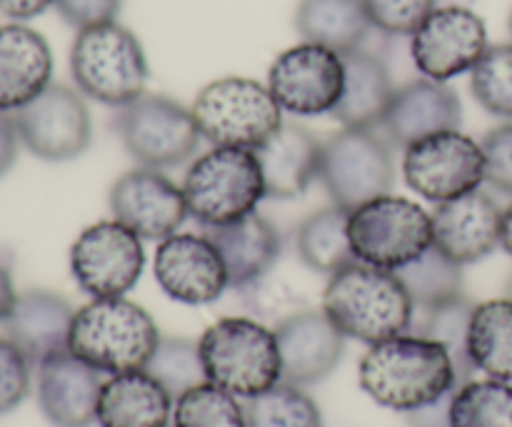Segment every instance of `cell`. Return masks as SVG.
Segmentation results:
<instances>
[{
	"label": "cell",
	"instance_id": "1",
	"mask_svg": "<svg viewBox=\"0 0 512 427\" xmlns=\"http://www.w3.org/2000/svg\"><path fill=\"white\" fill-rule=\"evenodd\" d=\"M358 375L370 400L398 413L423 408L458 388L448 350L413 333L370 345Z\"/></svg>",
	"mask_w": 512,
	"mask_h": 427
},
{
	"label": "cell",
	"instance_id": "2",
	"mask_svg": "<svg viewBox=\"0 0 512 427\" xmlns=\"http://www.w3.org/2000/svg\"><path fill=\"white\" fill-rule=\"evenodd\" d=\"M323 310L345 338L375 345L408 333L415 305L398 273L355 260L330 275Z\"/></svg>",
	"mask_w": 512,
	"mask_h": 427
},
{
	"label": "cell",
	"instance_id": "3",
	"mask_svg": "<svg viewBox=\"0 0 512 427\" xmlns=\"http://www.w3.org/2000/svg\"><path fill=\"white\" fill-rule=\"evenodd\" d=\"M160 330L145 308L125 298H93L75 310L68 350L108 375L145 370Z\"/></svg>",
	"mask_w": 512,
	"mask_h": 427
},
{
	"label": "cell",
	"instance_id": "4",
	"mask_svg": "<svg viewBox=\"0 0 512 427\" xmlns=\"http://www.w3.org/2000/svg\"><path fill=\"white\" fill-rule=\"evenodd\" d=\"M205 380L235 398H255L283 383L275 330L255 318H223L198 340Z\"/></svg>",
	"mask_w": 512,
	"mask_h": 427
},
{
	"label": "cell",
	"instance_id": "5",
	"mask_svg": "<svg viewBox=\"0 0 512 427\" xmlns=\"http://www.w3.org/2000/svg\"><path fill=\"white\" fill-rule=\"evenodd\" d=\"M70 73L83 95L123 108L145 93L150 70L138 35L110 20L78 30L70 48Z\"/></svg>",
	"mask_w": 512,
	"mask_h": 427
},
{
	"label": "cell",
	"instance_id": "6",
	"mask_svg": "<svg viewBox=\"0 0 512 427\" xmlns=\"http://www.w3.org/2000/svg\"><path fill=\"white\" fill-rule=\"evenodd\" d=\"M190 218L203 228L233 223L255 213L265 198V180L255 150L215 145L200 155L183 180Z\"/></svg>",
	"mask_w": 512,
	"mask_h": 427
},
{
	"label": "cell",
	"instance_id": "7",
	"mask_svg": "<svg viewBox=\"0 0 512 427\" xmlns=\"http://www.w3.org/2000/svg\"><path fill=\"white\" fill-rule=\"evenodd\" d=\"M190 110L200 135L223 148L255 150L283 125V108L268 85L238 75L205 85Z\"/></svg>",
	"mask_w": 512,
	"mask_h": 427
},
{
	"label": "cell",
	"instance_id": "8",
	"mask_svg": "<svg viewBox=\"0 0 512 427\" xmlns=\"http://www.w3.org/2000/svg\"><path fill=\"white\" fill-rule=\"evenodd\" d=\"M350 243L360 263L400 270L433 245V215L398 195H380L350 213Z\"/></svg>",
	"mask_w": 512,
	"mask_h": 427
},
{
	"label": "cell",
	"instance_id": "9",
	"mask_svg": "<svg viewBox=\"0 0 512 427\" xmlns=\"http://www.w3.org/2000/svg\"><path fill=\"white\" fill-rule=\"evenodd\" d=\"M320 183L338 208L353 213L368 200L388 195L395 183L393 143L378 128H343L320 153Z\"/></svg>",
	"mask_w": 512,
	"mask_h": 427
},
{
	"label": "cell",
	"instance_id": "10",
	"mask_svg": "<svg viewBox=\"0 0 512 427\" xmlns=\"http://www.w3.org/2000/svg\"><path fill=\"white\" fill-rule=\"evenodd\" d=\"M120 143L143 168H175L198 153L200 130L193 110L165 95H140L113 120Z\"/></svg>",
	"mask_w": 512,
	"mask_h": 427
},
{
	"label": "cell",
	"instance_id": "11",
	"mask_svg": "<svg viewBox=\"0 0 512 427\" xmlns=\"http://www.w3.org/2000/svg\"><path fill=\"white\" fill-rule=\"evenodd\" d=\"M403 178L435 205L473 193L485 183L483 145L460 130L430 135L405 148Z\"/></svg>",
	"mask_w": 512,
	"mask_h": 427
},
{
	"label": "cell",
	"instance_id": "12",
	"mask_svg": "<svg viewBox=\"0 0 512 427\" xmlns=\"http://www.w3.org/2000/svg\"><path fill=\"white\" fill-rule=\"evenodd\" d=\"M20 143L40 160L65 163L88 150L93 120L80 90L50 83L28 105L13 110Z\"/></svg>",
	"mask_w": 512,
	"mask_h": 427
},
{
	"label": "cell",
	"instance_id": "13",
	"mask_svg": "<svg viewBox=\"0 0 512 427\" xmlns=\"http://www.w3.org/2000/svg\"><path fill=\"white\" fill-rule=\"evenodd\" d=\"M143 238L118 220L88 225L70 248L75 283L90 298H125L143 275Z\"/></svg>",
	"mask_w": 512,
	"mask_h": 427
},
{
	"label": "cell",
	"instance_id": "14",
	"mask_svg": "<svg viewBox=\"0 0 512 427\" xmlns=\"http://www.w3.org/2000/svg\"><path fill=\"white\" fill-rule=\"evenodd\" d=\"M343 85V55L318 43H300L283 50L268 73L270 93L280 108L293 115L333 113Z\"/></svg>",
	"mask_w": 512,
	"mask_h": 427
},
{
	"label": "cell",
	"instance_id": "15",
	"mask_svg": "<svg viewBox=\"0 0 512 427\" xmlns=\"http://www.w3.org/2000/svg\"><path fill=\"white\" fill-rule=\"evenodd\" d=\"M488 50V28L475 10L465 5L435 8L413 33L410 53L425 78L450 80L473 70Z\"/></svg>",
	"mask_w": 512,
	"mask_h": 427
},
{
	"label": "cell",
	"instance_id": "16",
	"mask_svg": "<svg viewBox=\"0 0 512 427\" xmlns=\"http://www.w3.org/2000/svg\"><path fill=\"white\" fill-rule=\"evenodd\" d=\"M108 203L113 218L143 240L170 238L188 218L183 188L143 165L115 180Z\"/></svg>",
	"mask_w": 512,
	"mask_h": 427
},
{
	"label": "cell",
	"instance_id": "17",
	"mask_svg": "<svg viewBox=\"0 0 512 427\" xmlns=\"http://www.w3.org/2000/svg\"><path fill=\"white\" fill-rule=\"evenodd\" d=\"M153 270L160 290L183 305H210L230 288L223 258L205 233L165 238L158 245Z\"/></svg>",
	"mask_w": 512,
	"mask_h": 427
},
{
	"label": "cell",
	"instance_id": "18",
	"mask_svg": "<svg viewBox=\"0 0 512 427\" xmlns=\"http://www.w3.org/2000/svg\"><path fill=\"white\" fill-rule=\"evenodd\" d=\"M273 330L278 338L283 383L295 388L323 383L345 355L348 338L335 328L325 310L303 308Z\"/></svg>",
	"mask_w": 512,
	"mask_h": 427
},
{
	"label": "cell",
	"instance_id": "19",
	"mask_svg": "<svg viewBox=\"0 0 512 427\" xmlns=\"http://www.w3.org/2000/svg\"><path fill=\"white\" fill-rule=\"evenodd\" d=\"M503 208L493 195L473 190L438 203L433 213V245L458 265L478 263L500 245Z\"/></svg>",
	"mask_w": 512,
	"mask_h": 427
},
{
	"label": "cell",
	"instance_id": "20",
	"mask_svg": "<svg viewBox=\"0 0 512 427\" xmlns=\"http://www.w3.org/2000/svg\"><path fill=\"white\" fill-rule=\"evenodd\" d=\"M463 123L460 95L443 80L418 78L395 88L393 103L380 128L398 148H410L430 135L458 130Z\"/></svg>",
	"mask_w": 512,
	"mask_h": 427
},
{
	"label": "cell",
	"instance_id": "21",
	"mask_svg": "<svg viewBox=\"0 0 512 427\" xmlns=\"http://www.w3.org/2000/svg\"><path fill=\"white\" fill-rule=\"evenodd\" d=\"M103 373L70 350L38 365V405L55 427H90L98 413Z\"/></svg>",
	"mask_w": 512,
	"mask_h": 427
},
{
	"label": "cell",
	"instance_id": "22",
	"mask_svg": "<svg viewBox=\"0 0 512 427\" xmlns=\"http://www.w3.org/2000/svg\"><path fill=\"white\" fill-rule=\"evenodd\" d=\"M73 318V305L63 295L50 290H25L15 298L13 310L3 323L5 338L18 345L30 365H40L68 350Z\"/></svg>",
	"mask_w": 512,
	"mask_h": 427
},
{
	"label": "cell",
	"instance_id": "23",
	"mask_svg": "<svg viewBox=\"0 0 512 427\" xmlns=\"http://www.w3.org/2000/svg\"><path fill=\"white\" fill-rule=\"evenodd\" d=\"M323 143L308 128L283 123L260 148H255L265 180V198L290 200L303 195L320 178Z\"/></svg>",
	"mask_w": 512,
	"mask_h": 427
},
{
	"label": "cell",
	"instance_id": "24",
	"mask_svg": "<svg viewBox=\"0 0 512 427\" xmlns=\"http://www.w3.org/2000/svg\"><path fill=\"white\" fill-rule=\"evenodd\" d=\"M53 78V53L38 30L20 23L0 25V110L28 105Z\"/></svg>",
	"mask_w": 512,
	"mask_h": 427
},
{
	"label": "cell",
	"instance_id": "25",
	"mask_svg": "<svg viewBox=\"0 0 512 427\" xmlns=\"http://www.w3.org/2000/svg\"><path fill=\"white\" fill-rule=\"evenodd\" d=\"M203 233L218 248L228 270L230 288L235 290L270 275L283 250V240L275 225L258 213H250L233 223L203 228Z\"/></svg>",
	"mask_w": 512,
	"mask_h": 427
},
{
	"label": "cell",
	"instance_id": "26",
	"mask_svg": "<svg viewBox=\"0 0 512 427\" xmlns=\"http://www.w3.org/2000/svg\"><path fill=\"white\" fill-rule=\"evenodd\" d=\"M168 390L145 370L110 375L103 383L95 423L100 427H168L173 420Z\"/></svg>",
	"mask_w": 512,
	"mask_h": 427
},
{
	"label": "cell",
	"instance_id": "27",
	"mask_svg": "<svg viewBox=\"0 0 512 427\" xmlns=\"http://www.w3.org/2000/svg\"><path fill=\"white\" fill-rule=\"evenodd\" d=\"M343 65L345 85L333 118L343 128H380L395 95L388 65L363 48L343 53Z\"/></svg>",
	"mask_w": 512,
	"mask_h": 427
},
{
	"label": "cell",
	"instance_id": "28",
	"mask_svg": "<svg viewBox=\"0 0 512 427\" xmlns=\"http://www.w3.org/2000/svg\"><path fill=\"white\" fill-rule=\"evenodd\" d=\"M295 28L305 43L325 45L343 55L363 45L373 23L363 0H300Z\"/></svg>",
	"mask_w": 512,
	"mask_h": 427
},
{
	"label": "cell",
	"instance_id": "29",
	"mask_svg": "<svg viewBox=\"0 0 512 427\" xmlns=\"http://www.w3.org/2000/svg\"><path fill=\"white\" fill-rule=\"evenodd\" d=\"M348 223L350 213L338 205L318 210L300 223L295 233V250L305 268L313 273L335 275L358 260L350 243Z\"/></svg>",
	"mask_w": 512,
	"mask_h": 427
},
{
	"label": "cell",
	"instance_id": "30",
	"mask_svg": "<svg viewBox=\"0 0 512 427\" xmlns=\"http://www.w3.org/2000/svg\"><path fill=\"white\" fill-rule=\"evenodd\" d=\"M468 350L475 370L512 383V300L475 305L468 330Z\"/></svg>",
	"mask_w": 512,
	"mask_h": 427
},
{
	"label": "cell",
	"instance_id": "31",
	"mask_svg": "<svg viewBox=\"0 0 512 427\" xmlns=\"http://www.w3.org/2000/svg\"><path fill=\"white\" fill-rule=\"evenodd\" d=\"M473 310L475 305L465 295L463 298L450 300V303L435 305V308H415L413 323H410L408 330L413 335H423V338L435 340V343H440L448 350L450 360H453L458 388L470 383L473 375L478 373L468 350V330Z\"/></svg>",
	"mask_w": 512,
	"mask_h": 427
},
{
	"label": "cell",
	"instance_id": "32",
	"mask_svg": "<svg viewBox=\"0 0 512 427\" xmlns=\"http://www.w3.org/2000/svg\"><path fill=\"white\" fill-rule=\"evenodd\" d=\"M395 273L408 290L415 308L420 310L463 298V265L440 253L435 245H430L420 258Z\"/></svg>",
	"mask_w": 512,
	"mask_h": 427
},
{
	"label": "cell",
	"instance_id": "33",
	"mask_svg": "<svg viewBox=\"0 0 512 427\" xmlns=\"http://www.w3.org/2000/svg\"><path fill=\"white\" fill-rule=\"evenodd\" d=\"M453 427H512V385L505 380H470L455 388Z\"/></svg>",
	"mask_w": 512,
	"mask_h": 427
},
{
	"label": "cell",
	"instance_id": "34",
	"mask_svg": "<svg viewBox=\"0 0 512 427\" xmlns=\"http://www.w3.org/2000/svg\"><path fill=\"white\" fill-rule=\"evenodd\" d=\"M248 427H323L318 403L303 388L278 383L245 403Z\"/></svg>",
	"mask_w": 512,
	"mask_h": 427
},
{
	"label": "cell",
	"instance_id": "35",
	"mask_svg": "<svg viewBox=\"0 0 512 427\" xmlns=\"http://www.w3.org/2000/svg\"><path fill=\"white\" fill-rule=\"evenodd\" d=\"M145 373L153 375L173 400H178L180 395L198 388V385L208 383L198 343L188 338H160L153 358L145 365Z\"/></svg>",
	"mask_w": 512,
	"mask_h": 427
},
{
	"label": "cell",
	"instance_id": "36",
	"mask_svg": "<svg viewBox=\"0 0 512 427\" xmlns=\"http://www.w3.org/2000/svg\"><path fill=\"white\" fill-rule=\"evenodd\" d=\"M173 427H248L245 405L228 390L203 383L175 400Z\"/></svg>",
	"mask_w": 512,
	"mask_h": 427
},
{
	"label": "cell",
	"instance_id": "37",
	"mask_svg": "<svg viewBox=\"0 0 512 427\" xmlns=\"http://www.w3.org/2000/svg\"><path fill=\"white\" fill-rule=\"evenodd\" d=\"M470 90L485 113L512 120V43L488 45L470 70Z\"/></svg>",
	"mask_w": 512,
	"mask_h": 427
},
{
	"label": "cell",
	"instance_id": "38",
	"mask_svg": "<svg viewBox=\"0 0 512 427\" xmlns=\"http://www.w3.org/2000/svg\"><path fill=\"white\" fill-rule=\"evenodd\" d=\"M243 295L245 308L250 310L255 320H260L263 325H273L278 328L285 318H290L293 313H298L300 298L288 288L285 283H275L268 275L255 283L245 285V288L238 290Z\"/></svg>",
	"mask_w": 512,
	"mask_h": 427
},
{
	"label": "cell",
	"instance_id": "39",
	"mask_svg": "<svg viewBox=\"0 0 512 427\" xmlns=\"http://www.w3.org/2000/svg\"><path fill=\"white\" fill-rule=\"evenodd\" d=\"M373 28L385 35H413L438 8V0H363Z\"/></svg>",
	"mask_w": 512,
	"mask_h": 427
},
{
	"label": "cell",
	"instance_id": "40",
	"mask_svg": "<svg viewBox=\"0 0 512 427\" xmlns=\"http://www.w3.org/2000/svg\"><path fill=\"white\" fill-rule=\"evenodd\" d=\"M30 393V363L18 345L0 338V415L18 408Z\"/></svg>",
	"mask_w": 512,
	"mask_h": 427
},
{
	"label": "cell",
	"instance_id": "41",
	"mask_svg": "<svg viewBox=\"0 0 512 427\" xmlns=\"http://www.w3.org/2000/svg\"><path fill=\"white\" fill-rule=\"evenodd\" d=\"M480 145L485 155V183L512 195V120L490 130Z\"/></svg>",
	"mask_w": 512,
	"mask_h": 427
},
{
	"label": "cell",
	"instance_id": "42",
	"mask_svg": "<svg viewBox=\"0 0 512 427\" xmlns=\"http://www.w3.org/2000/svg\"><path fill=\"white\" fill-rule=\"evenodd\" d=\"M123 0H55V10L60 18L75 30L93 28V25L110 23L118 18Z\"/></svg>",
	"mask_w": 512,
	"mask_h": 427
},
{
	"label": "cell",
	"instance_id": "43",
	"mask_svg": "<svg viewBox=\"0 0 512 427\" xmlns=\"http://www.w3.org/2000/svg\"><path fill=\"white\" fill-rule=\"evenodd\" d=\"M453 395L455 390L443 395V398H438L435 403L423 405L418 410H410V413H405V423H408V427H453V423H450Z\"/></svg>",
	"mask_w": 512,
	"mask_h": 427
},
{
	"label": "cell",
	"instance_id": "44",
	"mask_svg": "<svg viewBox=\"0 0 512 427\" xmlns=\"http://www.w3.org/2000/svg\"><path fill=\"white\" fill-rule=\"evenodd\" d=\"M20 145L23 143H20V135H18V128H15L13 113H8V110H0V178H3V175L15 165Z\"/></svg>",
	"mask_w": 512,
	"mask_h": 427
},
{
	"label": "cell",
	"instance_id": "45",
	"mask_svg": "<svg viewBox=\"0 0 512 427\" xmlns=\"http://www.w3.org/2000/svg\"><path fill=\"white\" fill-rule=\"evenodd\" d=\"M50 5H55V0H0V15L15 20V23H23V20L43 15Z\"/></svg>",
	"mask_w": 512,
	"mask_h": 427
},
{
	"label": "cell",
	"instance_id": "46",
	"mask_svg": "<svg viewBox=\"0 0 512 427\" xmlns=\"http://www.w3.org/2000/svg\"><path fill=\"white\" fill-rule=\"evenodd\" d=\"M15 298H18V293H15L13 288V278H10L5 265H0V323L8 320L10 310H13L15 305Z\"/></svg>",
	"mask_w": 512,
	"mask_h": 427
},
{
	"label": "cell",
	"instance_id": "47",
	"mask_svg": "<svg viewBox=\"0 0 512 427\" xmlns=\"http://www.w3.org/2000/svg\"><path fill=\"white\" fill-rule=\"evenodd\" d=\"M500 245L512 258V203L503 210V228H500Z\"/></svg>",
	"mask_w": 512,
	"mask_h": 427
},
{
	"label": "cell",
	"instance_id": "48",
	"mask_svg": "<svg viewBox=\"0 0 512 427\" xmlns=\"http://www.w3.org/2000/svg\"><path fill=\"white\" fill-rule=\"evenodd\" d=\"M508 298L512 300V275H510V280H508Z\"/></svg>",
	"mask_w": 512,
	"mask_h": 427
},
{
	"label": "cell",
	"instance_id": "49",
	"mask_svg": "<svg viewBox=\"0 0 512 427\" xmlns=\"http://www.w3.org/2000/svg\"><path fill=\"white\" fill-rule=\"evenodd\" d=\"M508 25H510V35H512V10H510V20H508Z\"/></svg>",
	"mask_w": 512,
	"mask_h": 427
}]
</instances>
